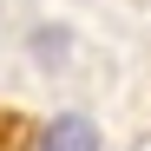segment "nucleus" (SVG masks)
Returning <instances> with one entry per match:
<instances>
[{"mask_svg":"<svg viewBox=\"0 0 151 151\" xmlns=\"http://www.w3.org/2000/svg\"><path fill=\"white\" fill-rule=\"evenodd\" d=\"M40 151H105V138H99V125H92V118L66 112V118H46Z\"/></svg>","mask_w":151,"mask_h":151,"instance_id":"f257e3e1","label":"nucleus"}]
</instances>
